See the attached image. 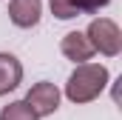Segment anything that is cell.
Segmentation results:
<instances>
[{"label":"cell","instance_id":"5","mask_svg":"<svg viewBox=\"0 0 122 120\" xmlns=\"http://www.w3.org/2000/svg\"><path fill=\"white\" fill-rule=\"evenodd\" d=\"M60 49H62V54L68 60H74V63H85V60H91V54H94L91 40H88V34H82V31H68V34L62 37Z\"/></svg>","mask_w":122,"mask_h":120},{"label":"cell","instance_id":"6","mask_svg":"<svg viewBox=\"0 0 122 120\" xmlns=\"http://www.w3.org/2000/svg\"><path fill=\"white\" fill-rule=\"evenodd\" d=\"M23 77V66L14 54H3L0 52V94H9L11 89H17Z\"/></svg>","mask_w":122,"mask_h":120},{"label":"cell","instance_id":"9","mask_svg":"<svg viewBox=\"0 0 122 120\" xmlns=\"http://www.w3.org/2000/svg\"><path fill=\"white\" fill-rule=\"evenodd\" d=\"M111 0H80V6H82V12H99L102 6H108Z\"/></svg>","mask_w":122,"mask_h":120},{"label":"cell","instance_id":"7","mask_svg":"<svg viewBox=\"0 0 122 120\" xmlns=\"http://www.w3.org/2000/svg\"><path fill=\"white\" fill-rule=\"evenodd\" d=\"M0 120H37V114L26 100H14L0 112Z\"/></svg>","mask_w":122,"mask_h":120},{"label":"cell","instance_id":"8","mask_svg":"<svg viewBox=\"0 0 122 120\" xmlns=\"http://www.w3.org/2000/svg\"><path fill=\"white\" fill-rule=\"evenodd\" d=\"M48 3H51V12H54L60 20H71V17L82 14L80 0H48Z\"/></svg>","mask_w":122,"mask_h":120},{"label":"cell","instance_id":"4","mask_svg":"<svg viewBox=\"0 0 122 120\" xmlns=\"http://www.w3.org/2000/svg\"><path fill=\"white\" fill-rule=\"evenodd\" d=\"M40 12H43V3H40V0H11V3H9V17H11V23L20 26V29L37 26Z\"/></svg>","mask_w":122,"mask_h":120},{"label":"cell","instance_id":"2","mask_svg":"<svg viewBox=\"0 0 122 120\" xmlns=\"http://www.w3.org/2000/svg\"><path fill=\"white\" fill-rule=\"evenodd\" d=\"M88 40H91L94 52H102V54H108V57L119 54V49H122V31H119V26H117L114 20H108V17L91 20V26H88Z\"/></svg>","mask_w":122,"mask_h":120},{"label":"cell","instance_id":"3","mask_svg":"<svg viewBox=\"0 0 122 120\" xmlns=\"http://www.w3.org/2000/svg\"><path fill=\"white\" fill-rule=\"evenodd\" d=\"M26 103L34 109V114H37V117L54 114V112L60 109V89H57L54 83H48V80L34 83V86L29 89V94H26Z\"/></svg>","mask_w":122,"mask_h":120},{"label":"cell","instance_id":"1","mask_svg":"<svg viewBox=\"0 0 122 120\" xmlns=\"http://www.w3.org/2000/svg\"><path fill=\"white\" fill-rule=\"evenodd\" d=\"M105 86H108V69L105 66H99V63H80L71 72L68 83H65V97L71 103H91V100H97L102 94Z\"/></svg>","mask_w":122,"mask_h":120}]
</instances>
